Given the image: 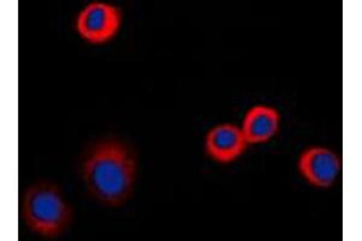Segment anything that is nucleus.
<instances>
[{
	"mask_svg": "<svg viewBox=\"0 0 362 241\" xmlns=\"http://www.w3.org/2000/svg\"><path fill=\"white\" fill-rule=\"evenodd\" d=\"M78 172L87 192L95 201L109 208H119L134 192L138 157L127 143L105 138L83 152Z\"/></svg>",
	"mask_w": 362,
	"mask_h": 241,
	"instance_id": "nucleus-1",
	"label": "nucleus"
},
{
	"mask_svg": "<svg viewBox=\"0 0 362 241\" xmlns=\"http://www.w3.org/2000/svg\"><path fill=\"white\" fill-rule=\"evenodd\" d=\"M21 216L33 233L56 239L73 223V208L56 182L40 180L30 184L22 196Z\"/></svg>",
	"mask_w": 362,
	"mask_h": 241,
	"instance_id": "nucleus-2",
	"label": "nucleus"
},
{
	"mask_svg": "<svg viewBox=\"0 0 362 241\" xmlns=\"http://www.w3.org/2000/svg\"><path fill=\"white\" fill-rule=\"evenodd\" d=\"M124 20L121 8L104 1H93L78 13L76 32L92 45H103L119 34Z\"/></svg>",
	"mask_w": 362,
	"mask_h": 241,
	"instance_id": "nucleus-3",
	"label": "nucleus"
},
{
	"mask_svg": "<svg viewBox=\"0 0 362 241\" xmlns=\"http://www.w3.org/2000/svg\"><path fill=\"white\" fill-rule=\"evenodd\" d=\"M297 167L309 184L325 189L336 184L341 174V160L332 150L313 146L300 153Z\"/></svg>",
	"mask_w": 362,
	"mask_h": 241,
	"instance_id": "nucleus-4",
	"label": "nucleus"
},
{
	"mask_svg": "<svg viewBox=\"0 0 362 241\" xmlns=\"http://www.w3.org/2000/svg\"><path fill=\"white\" fill-rule=\"evenodd\" d=\"M206 155L218 163L227 164L238 160L247 150L243 131L235 124L223 123L211 128L206 136Z\"/></svg>",
	"mask_w": 362,
	"mask_h": 241,
	"instance_id": "nucleus-5",
	"label": "nucleus"
},
{
	"mask_svg": "<svg viewBox=\"0 0 362 241\" xmlns=\"http://www.w3.org/2000/svg\"><path fill=\"white\" fill-rule=\"evenodd\" d=\"M280 128L279 111L267 105L251 107L243 119L244 138L247 143H266L276 136Z\"/></svg>",
	"mask_w": 362,
	"mask_h": 241,
	"instance_id": "nucleus-6",
	"label": "nucleus"
}]
</instances>
